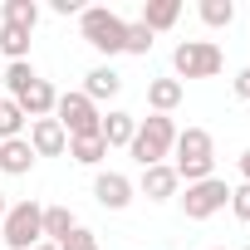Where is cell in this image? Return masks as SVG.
<instances>
[{"mask_svg": "<svg viewBox=\"0 0 250 250\" xmlns=\"http://www.w3.org/2000/svg\"><path fill=\"white\" fill-rule=\"evenodd\" d=\"M79 35L98 49V54H123V35H128V20L108 5H83L79 15Z\"/></svg>", "mask_w": 250, "mask_h": 250, "instance_id": "3", "label": "cell"}, {"mask_svg": "<svg viewBox=\"0 0 250 250\" xmlns=\"http://www.w3.org/2000/svg\"><path fill=\"white\" fill-rule=\"evenodd\" d=\"M221 64H226V54H221V44H216V40H182V44L172 49L177 83H182V79H216V74H221Z\"/></svg>", "mask_w": 250, "mask_h": 250, "instance_id": "4", "label": "cell"}, {"mask_svg": "<svg viewBox=\"0 0 250 250\" xmlns=\"http://www.w3.org/2000/svg\"><path fill=\"white\" fill-rule=\"evenodd\" d=\"M147 103H152V113L167 118V113L182 103V83H177V79H152V83H147Z\"/></svg>", "mask_w": 250, "mask_h": 250, "instance_id": "16", "label": "cell"}, {"mask_svg": "<svg viewBox=\"0 0 250 250\" xmlns=\"http://www.w3.org/2000/svg\"><path fill=\"white\" fill-rule=\"evenodd\" d=\"M240 177H245V182H250V147H245V152H240Z\"/></svg>", "mask_w": 250, "mask_h": 250, "instance_id": "29", "label": "cell"}, {"mask_svg": "<svg viewBox=\"0 0 250 250\" xmlns=\"http://www.w3.org/2000/svg\"><path fill=\"white\" fill-rule=\"evenodd\" d=\"M147 49H152V30L143 20H133L128 35H123V54H147Z\"/></svg>", "mask_w": 250, "mask_h": 250, "instance_id": "24", "label": "cell"}, {"mask_svg": "<svg viewBox=\"0 0 250 250\" xmlns=\"http://www.w3.org/2000/svg\"><path fill=\"white\" fill-rule=\"evenodd\" d=\"M30 147H35V157H59V152H69V133L59 128L54 118H35L30 123V138H25Z\"/></svg>", "mask_w": 250, "mask_h": 250, "instance_id": "8", "label": "cell"}, {"mask_svg": "<svg viewBox=\"0 0 250 250\" xmlns=\"http://www.w3.org/2000/svg\"><path fill=\"white\" fill-rule=\"evenodd\" d=\"M0 103H5V93H0Z\"/></svg>", "mask_w": 250, "mask_h": 250, "instance_id": "32", "label": "cell"}, {"mask_svg": "<svg viewBox=\"0 0 250 250\" xmlns=\"http://www.w3.org/2000/svg\"><path fill=\"white\" fill-rule=\"evenodd\" d=\"M69 157L74 162H83V167H98L103 157H108V147H103V138L93 133V138H69Z\"/></svg>", "mask_w": 250, "mask_h": 250, "instance_id": "19", "label": "cell"}, {"mask_svg": "<svg viewBox=\"0 0 250 250\" xmlns=\"http://www.w3.org/2000/svg\"><path fill=\"white\" fill-rule=\"evenodd\" d=\"M15 103H20V113H25V118H54L59 93H54V83H49V79H35V83H30Z\"/></svg>", "mask_w": 250, "mask_h": 250, "instance_id": "10", "label": "cell"}, {"mask_svg": "<svg viewBox=\"0 0 250 250\" xmlns=\"http://www.w3.org/2000/svg\"><path fill=\"white\" fill-rule=\"evenodd\" d=\"M35 167V147L25 138H10V143H0V172L5 177H25Z\"/></svg>", "mask_w": 250, "mask_h": 250, "instance_id": "13", "label": "cell"}, {"mask_svg": "<svg viewBox=\"0 0 250 250\" xmlns=\"http://www.w3.org/2000/svg\"><path fill=\"white\" fill-rule=\"evenodd\" d=\"M0 230H5L10 250H35L44 240V206L40 201H15L5 211V221H0Z\"/></svg>", "mask_w": 250, "mask_h": 250, "instance_id": "5", "label": "cell"}, {"mask_svg": "<svg viewBox=\"0 0 250 250\" xmlns=\"http://www.w3.org/2000/svg\"><path fill=\"white\" fill-rule=\"evenodd\" d=\"M35 79H40V74L30 69V59H20V64H10V69H5V83H0V93H5V98H20Z\"/></svg>", "mask_w": 250, "mask_h": 250, "instance_id": "22", "label": "cell"}, {"mask_svg": "<svg viewBox=\"0 0 250 250\" xmlns=\"http://www.w3.org/2000/svg\"><path fill=\"white\" fill-rule=\"evenodd\" d=\"M118 88H123V74H113L108 64H98V69L83 74V88H79V93H83L88 103H98V98H113Z\"/></svg>", "mask_w": 250, "mask_h": 250, "instance_id": "14", "label": "cell"}, {"mask_svg": "<svg viewBox=\"0 0 250 250\" xmlns=\"http://www.w3.org/2000/svg\"><path fill=\"white\" fill-rule=\"evenodd\" d=\"M235 98H245V103H250V69H240V74H235Z\"/></svg>", "mask_w": 250, "mask_h": 250, "instance_id": "28", "label": "cell"}, {"mask_svg": "<svg viewBox=\"0 0 250 250\" xmlns=\"http://www.w3.org/2000/svg\"><path fill=\"white\" fill-rule=\"evenodd\" d=\"M172 152H177L172 172H177L187 187L216 177V147H211V133H206V128H182L177 143H172Z\"/></svg>", "mask_w": 250, "mask_h": 250, "instance_id": "1", "label": "cell"}, {"mask_svg": "<svg viewBox=\"0 0 250 250\" xmlns=\"http://www.w3.org/2000/svg\"><path fill=\"white\" fill-rule=\"evenodd\" d=\"M0 54L10 64H20L30 54V30H15V25H0Z\"/></svg>", "mask_w": 250, "mask_h": 250, "instance_id": "20", "label": "cell"}, {"mask_svg": "<svg viewBox=\"0 0 250 250\" xmlns=\"http://www.w3.org/2000/svg\"><path fill=\"white\" fill-rule=\"evenodd\" d=\"M98 240H93V230H83V226H74L64 240H59V250H93Z\"/></svg>", "mask_w": 250, "mask_h": 250, "instance_id": "25", "label": "cell"}, {"mask_svg": "<svg viewBox=\"0 0 250 250\" xmlns=\"http://www.w3.org/2000/svg\"><path fill=\"white\" fill-rule=\"evenodd\" d=\"M245 250H250V245H245Z\"/></svg>", "mask_w": 250, "mask_h": 250, "instance_id": "34", "label": "cell"}, {"mask_svg": "<svg viewBox=\"0 0 250 250\" xmlns=\"http://www.w3.org/2000/svg\"><path fill=\"white\" fill-rule=\"evenodd\" d=\"M74 226H79V221H74L69 206H44V240H49V245H59Z\"/></svg>", "mask_w": 250, "mask_h": 250, "instance_id": "17", "label": "cell"}, {"mask_svg": "<svg viewBox=\"0 0 250 250\" xmlns=\"http://www.w3.org/2000/svg\"><path fill=\"white\" fill-rule=\"evenodd\" d=\"M0 15H5V25H15V30H35L40 25V5L35 0H5Z\"/></svg>", "mask_w": 250, "mask_h": 250, "instance_id": "18", "label": "cell"}, {"mask_svg": "<svg viewBox=\"0 0 250 250\" xmlns=\"http://www.w3.org/2000/svg\"><path fill=\"white\" fill-rule=\"evenodd\" d=\"M54 15H83V0H49Z\"/></svg>", "mask_w": 250, "mask_h": 250, "instance_id": "27", "label": "cell"}, {"mask_svg": "<svg viewBox=\"0 0 250 250\" xmlns=\"http://www.w3.org/2000/svg\"><path fill=\"white\" fill-rule=\"evenodd\" d=\"M35 250H59V245H49V240H40V245H35Z\"/></svg>", "mask_w": 250, "mask_h": 250, "instance_id": "31", "label": "cell"}, {"mask_svg": "<svg viewBox=\"0 0 250 250\" xmlns=\"http://www.w3.org/2000/svg\"><path fill=\"white\" fill-rule=\"evenodd\" d=\"M133 133H138V118L133 113H108L103 123H98V138H103V147H128L133 143Z\"/></svg>", "mask_w": 250, "mask_h": 250, "instance_id": "12", "label": "cell"}, {"mask_svg": "<svg viewBox=\"0 0 250 250\" xmlns=\"http://www.w3.org/2000/svg\"><path fill=\"white\" fill-rule=\"evenodd\" d=\"M172 143H177V123L152 113V118H138V133H133L128 152L138 157V167H157L162 157H172Z\"/></svg>", "mask_w": 250, "mask_h": 250, "instance_id": "2", "label": "cell"}, {"mask_svg": "<svg viewBox=\"0 0 250 250\" xmlns=\"http://www.w3.org/2000/svg\"><path fill=\"white\" fill-rule=\"evenodd\" d=\"M25 113H20V103L15 98H5L0 103V143H10V138H25Z\"/></svg>", "mask_w": 250, "mask_h": 250, "instance_id": "21", "label": "cell"}, {"mask_svg": "<svg viewBox=\"0 0 250 250\" xmlns=\"http://www.w3.org/2000/svg\"><path fill=\"white\" fill-rule=\"evenodd\" d=\"M93 250H98V245H93Z\"/></svg>", "mask_w": 250, "mask_h": 250, "instance_id": "33", "label": "cell"}, {"mask_svg": "<svg viewBox=\"0 0 250 250\" xmlns=\"http://www.w3.org/2000/svg\"><path fill=\"white\" fill-rule=\"evenodd\" d=\"M230 211H235V221H250V182L230 187Z\"/></svg>", "mask_w": 250, "mask_h": 250, "instance_id": "26", "label": "cell"}, {"mask_svg": "<svg viewBox=\"0 0 250 250\" xmlns=\"http://www.w3.org/2000/svg\"><path fill=\"white\" fill-rule=\"evenodd\" d=\"M93 201L103 211H123V206L133 201V182L123 177V172H98L93 177Z\"/></svg>", "mask_w": 250, "mask_h": 250, "instance_id": "9", "label": "cell"}, {"mask_svg": "<svg viewBox=\"0 0 250 250\" xmlns=\"http://www.w3.org/2000/svg\"><path fill=\"white\" fill-rule=\"evenodd\" d=\"M5 211H10V206H5V191H0V221H5Z\"/></svg>", "mask_w": 250, "mask_h": 250, "instance_id": "30", "label": "cell"}, {"mask_svg": "<svg viewBox=\"0 0 250 250\" xmlns=\"http://www.w3.org/2000/svg\"><path fill=\"white\" fill-rule=\"evenodd\" d=\"M54 123H59L69 138H93L98 123H103V113H98V103H88L83 93H59V103H54Z\"/></svg>", "mask_w": 250, "mask_h": 250, "instance_id": "6", "label": "cell"}, {"mask_svg": "<svg viewBox=\"0 0 250 250\" xmlns=\"http://www.w3.org/2000/svg\"><path fill=\"white\" fill-rule=\"evenodd\" d=\"M177 187H182V177L172 172V162L143 167V196L147 201H167V196H177Z\"/></svg>", "mask_w": 250, "mask_h": 250, "instance_id": "11", "label": "cell"}, {"mask_svg": "<svg viewBox=\"0 0 250 250\" xmlns=\"http://www.w3.org/2000/svg\"><path fill=\"white\" fill-rule=\"evenodd\" d=\"M182 20V0H147L143 5V25L157 35V30H172Z\"/></svg>", "mask_w": 250, "mask_h": 250, "instance_id": "15", "label": "cell"}, {"mask_svg": "<svg viewBox=\"0 0 250 250\" xmlns=\"http://www.w3.org/2000/svg\"><path fill=\"white\" fill-rule=\"evenodd\" d=\"M226 201H230V187H226L221 177H206V182H191V187H187L182 211H187V221H206V216H216Z\"/></svg>", "mask_w": 250, "mask_h": 250, "instance_id": "7", "label": "cell"}, {"mask_svg": "<svg viewBox=\"0 0 250 250\" xmlns=\"http://www.w3.org/2000/svg\"><path fill=\"white\" fill-rule=\"evenodd\" d=\"M196 10H201V20H206L211 30H226V25L235 20V0H201Z\"/></svg>", "mask_w": 250, "mask_h": 250, "instance_id": "23", "label": "cell"}]
</instances>
